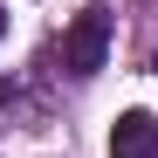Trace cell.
Listing matches in <instances>:
<instances>
[{"label":"cell","instance_id":"6da1fadb","mask_svg":"<svg viewBox=\"0 0 158 158\" xmlns=\"http://www.w3.org/2000/svg\"><path fill=\"white\" fill-rule=\"evenodd\" d=\"M103 55H110V7H103V0H83V14H76L69 35H62V69L76 83H89L103 69Z\"/></svg>","mask_w":158,"mask_h":158},{"label":"cell","instance_id":"7a4b0ae2","mask_svg":"<svg viewBox=\"0 0 158 158\" xmlns=\"http://www.w3.org/2000/svg\"><path fill=\"white\" fill-rule=\"evenodd\" d=\"M110 158H158V117L151 110H124L110 124Z\"/></svg>","mask_w":158,"mask_h":158},{"label":"cell","instance_id":"3957f363","mask_svg":"<svg viewBox=\"0 0 158 158\" xmlns=\"http://www.w3.org/2000/svg\"><path fill=\"white\" fill-rule=\"evenodd\" d=\"M0 41H7V7H0Z\"/></svg>","mask_w":158,"mask_h":158}]
</instances>
